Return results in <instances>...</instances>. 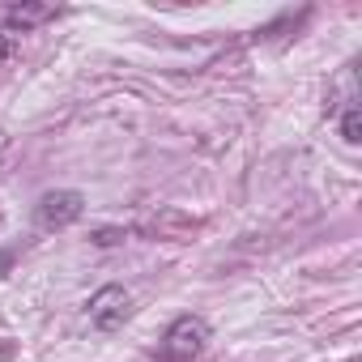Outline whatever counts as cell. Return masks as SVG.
Instances as JSON below:
<instances>
[{
	"label": "cell",
	"instance_id": "cell-3",
	"mask_svg": "<svg viewBox=\"0 0 362 362\" xmlns=\"http://www.w3.org/2000/svg\"><path fill=\"white\" fill-rule=\"evenodd\" d=\"M124 320H128V294H124V286H103L90 298V324L98 332H115Z\"/></svg>",
	"mask_w": 362,
	"mask_h": 362
},
{
	"label": "cell",
	"instance_id": "cell-4",
	"mask_svg": "<svg viewBox=\"0 0 362 362\" xmlns=\"http://www.w3.org/2000/svg\"><path fill=\"white\" fill-rule=\"evenodd\" d=\"M341 136H345L349 145H358V111H354V94H349V103H345V115H341Z\"/></svg>",
	"mask_w": 362,
	"mask_h": 362
},
{
	"label": "cell",
	"instance_id": "cell-1",
	"mask_svg": "<svg viewBox=\"0 0 362 362\" xmlns=\"http://www.w3.org/2000/svg\"><path fill=\"white\" fill-rule=\"evenodd\" d=\"M205 345H209V324L201 315H179L166 328V337L158 345V358L162 362H197L205 354Z\"/></svg>",
	"mask_w": 362,
	"mask_h": 362
},
{
	"label": "cell",
	"instance_id": "cell-2",
	"mask_svg": "<svg viewBox=\"0 0 362 362\" xmlns=\"http://www.w3.org/2000/svg\"><path fill=\"white\" fill-rule=\"evenodd\" d=\"M81 214H86V197L73 192V188L43 192L39 205H35V222H39V230H64V226H73Z\"/></svg>",
	"mask_w": 362,
	"mask_h": 362
}]
</instances>
